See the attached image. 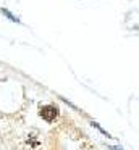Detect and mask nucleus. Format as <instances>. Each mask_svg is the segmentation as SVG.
Instances as JSON below:
<instances>
[{"label": "nucleus", "mask_w": 139, "mask_h": 150, "mask_svg": "<svg viewBox=\"0 0 139 150\" xmlns=\"http://www.w3.org/2000/svg\"><path fill=\"white\" fill-rule=\"evenodd\" d=\"M57 108L52 107V105H45V107L41 108V116L44 118V120L47 121H53L55 118H57Z\"/></svg>", "instance_id": "f257e3e1"}]
</instances>
